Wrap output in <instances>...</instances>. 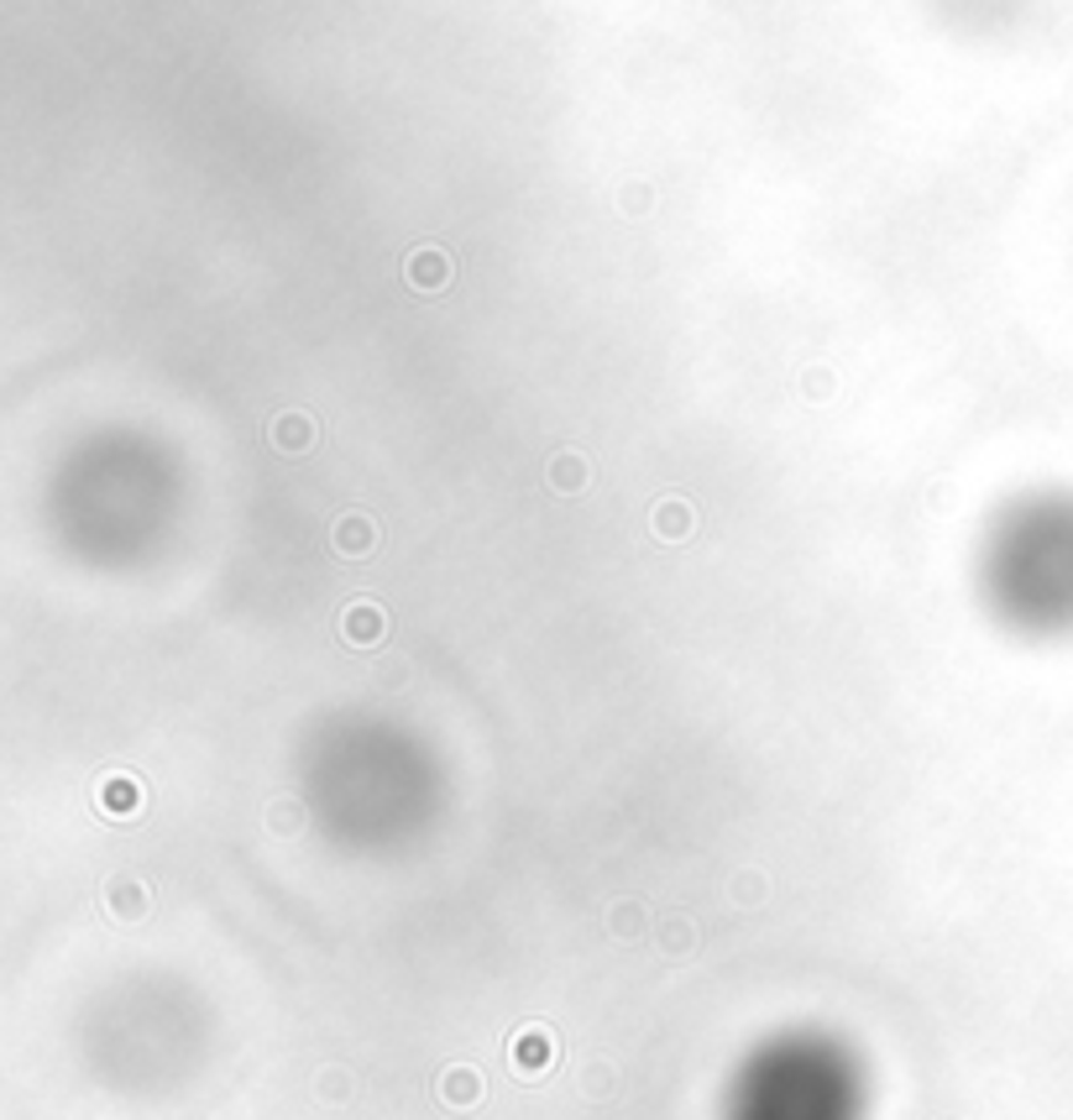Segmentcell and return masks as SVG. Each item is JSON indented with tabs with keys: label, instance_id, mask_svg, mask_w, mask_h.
Masks as SVG:
<instances>
[{
	"label": "cell",
	"instance_id": "obj_1",
	"mask_svg": "<svg viewBox=\"0 0 1073 1120\" xmlns=\"http://www.w3.org/2000/svg\"><path fill=\"white\" fill-rule=\"evenodd\" d=\"M869 1084L828 1031H781L749 1052L728 1084L723 1120H864Z\"/></svg>",
	"mask_w": 1073,
	"mask_h": 1120
},
{
	"label": "cell",
	"instance_id": "obj_2",
	"mask_svg": "<svg viewBox=\"0 0 1073 1120\" xmlns=\"http://www.w3.org/2000/svg\"><path fill=\"white\" fill-rule=\"evenodd\" d=\"M990 592L1011 619L1058 623L1073 613V513L1037 508L1001 534L990 555Z\"/></svg>",
	"mask_w": 1073,
	"mask_h": 1120
}]
</instances>
